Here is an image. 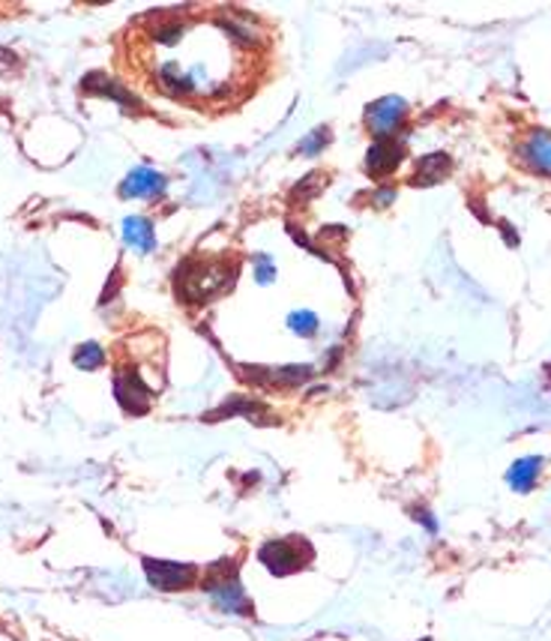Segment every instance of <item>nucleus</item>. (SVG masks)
<instances>
[{
  "mask_svg": "<svg viewBox=\"0 0 551 641\" xmlns=\"http://www.w3.org/2000/svg\"><path fill=\"white\" fill-rule=\"evenodd\" d=\"M542 471V458L540 456H528L519 458L510 471H507V483H510L516 492H531L537 477H540Z\"/></svg>",
  "mask_w": 551,
  "mask_h": 641,
  "instance_id": "nucleus-11",
  "label": "nucleus"
},
{
  "mask_svg": "<svg viewBox=\"0 0 551 641\" xmlns=\"http://www.w3.org/2000/svg\"><path fill=\"white\" fill-rule=\"evenodd\" d=\"M114 396H117L126 414H147L150 399H154V387H147L135 369H123L114 375Z\"/></svg>",
  "mask_w": 551,
  "mask_h": 641,
  "instance_id": "nucleus-5",
  "label": "nucleus"
},
{
  "mask_svg": "<svg viewBox=\"0 0 551 641\" xmlns=\"http://www.w3.org/2000/svg\"><path fill=\"white\" fill-rule=\"evenodd\" d=\"M318 316L315 312H309V309H303V312H294V316H288V327L294 330L297 337H315L318 333Z\"/></svg>",
  "mask_w": 551,
  "mask_h": 641,
  "instance_id": "nucleus-14",
  "label": "nucleus"
},
{
  "mask_svg": "<svg viewBox=\"0 0 551 641\" xmlns=\"http://www.w3.org/2000/svg\"><path fill=\"white\" fill-rule=\"evenodd\" d=\"M205 591L210 593V600L219 611H228V614H249L252 611V602L237 579L235 560H219L205 572Z\"/></svg>",
  "mask_w": 551,
  "mask_h": 641,
  "instance_id": "nucleus-1",
  "label": "nucleus"
},
{
  "mask_svg": "<svg viewBox=\"0 0 551 641\" xmlns=\"http://www.w3.org/2000/svg\"><path fill=\"white\" fill-rule=\"evenodd\" d=\"M252 265H256L258 286H270V282L276 279L273 258H270V255H256V258H252Z\"/></svg>",
  "mask_w": 551,
  "mask_h": 641,
  "instance_id": "nucleus-16",
  "label": "nucleus"
},
{
  "mask_svg": "<svg viewBox=\"0 0 551 641\" xmlns=\"http://www.w3.org/2000/svg\"><path fill=\"white\" fill-rule=\"evenodd\" d=\"M393 198H396V193H393V189H381L378 198H375V201H378V204H389V201H393Z\"/></svg>",
  "mask_w": 551,
  "mask_h": 641,
  "instance_id": "nucleus-17",
  "label": "nucleus"
},
{
  "mask_svg": "<svg viewBox=\"0 0 551 641\" xmlns=\"http://www.w3.org/2000/svg\"><path fill=\"white\" fill-rule=\"evenodd\" d=\"M330 142V130L328 126H318L315 133L306 135L303 142H300V153H306V156H315V153H321V147Z\"/></svg>",
  "mask_w": 551,
  "mask_h": 641,
  "instance_id": "nucleus-15",
  "label": "nucleus"
},
{
  "mask_svg": "<svg viewBox=\"0 0 551 641\" xmlns=\"http://www.w3.org/2000/svg\"><path fill=\"white\" fill-rule=\"evenodd\" d=\"M144 572L156 591H186L198 579V570L193 564H177V560L144 558Z\"/></svg>",
  "mask_w": 551,
  "mask_h": 641,
  "instance_id": "nucleus-4",
  "label": "nucleus"
},
{
  "mask_svg": "<svg viewBox=\"0 0 551 641\" xmlns=\"http://www.w3.org/2000/svg\"><path fill=\"white\" fill-rule=\"evenodd\" d=\"M524 159L542 174H551V133H533L524 144Z\"/></svg>",
  "mask_w": 551,
  "mask_h": 641,
  "instance_id": "nucleus-12",
  "label": "nucleus"
},
{
  "mask_svg": "<svg viewBox=\"0 0 551 641\" xmlns=\"http://www.w3.org/2000/svg\"><path fill=\"white\" fill-rule=\"evenodd\" d=\"M165 193V177L154 168H135L121 184L123 198H156Z\"/></svg>",
  "mask_w": 551,
  "mask_h": 641,
  "instance_id": "nucleus-7",
  "label": "nucleus"
},
{
  "mask_svg": "<svg viewBox=\"0 0 551 641\" xmlns=\"http://www.w3.org/2000/svg\"><path fill=\"white\" fill-rule=\"evenodd\" d=\"M449 168H453V159H449L447 153H429V156H423L417 163V174L410 177V184L435 186L444 177H449Z\"/></svg>",
  "mask_w": 551,
  "mask_h": 641,
  "instance_id": "nucleus-9",
  "label": "nucleus"
},
{
  "mask_svg": "<svg viewBox=\"0 0 551 641\" xmlns=\"http://www.w3.org/2000/svg\"><path fill=\"white\" fill-rule=\"evenodd\" d=\"M402 156H405V147H402V144L389 142V138H378L366 153L368 174L387 177V174L396 172V165L402 163Z\"/></svg>",
  "mask_w": 551,
  "mask_h": 641,
  "instance_id": "nucleus-8",
  "label": "nucleus"
},
{
  "mask_svg": "<svg viewBox=\"0 0 551 641\" xmlns=\"http://www.w3.org/2000/svg\"><path fill=\"white\" fill-rule=\"evenodd\" d=\"M123 240H126V246L138 249V252H150L156 246V235L150 219H144V216H129V219H123Z\"/></svg>",
  "mask_w": 551,
  "mask_h": 641,
  "instance_id": "nucleus-10",
  "label": "nucleus"
},
{
  "mask_svg": "<svg viewBox=\"0 0 551 641\" xmlns=\"http://www.w3.org/2000/svg\"><path fill=\"white\" fill-rule=\"evenodd\" d=\"M72 363H75L79 369H100L105 363V351L96 345V342H84V345L75 348Z\"/></svg>",
  "mask_w": 551,
  "mask_h": 641,
  "instance_id": "nucleus-13",
  "label": "nucleus"
},
{
  "mask_svg": "<svg viewBox=\"0 0 551 641\" xmlns=\"http://www.w3.org/2000/svg\"><path fill=\"white\" fill-rule=\"evenodd\" d=\"M405 117H408V102L402 96H384L366 108V126L378 138H389L405 123Z\"/></svg>",
  "mask_w": 551,
  "mask_h": 641,
  "instance_id": "nucleus-6",
  "label": "nucleus"
},
{
  "mask_svg": "<svg viewBox=\"0 0 551 641\" xmlns=\"http://www.w3.org/2000/svg\"><path fill=\"white\" fill-rule=\"evenodd\" d=\"M258 558L273 576H291V572L303 570L309 560H312V546L306 540H270L261 546Z\"/></svg>",
  "mask_w": 551,
  "mask_h": 641,
  "instance_id": "nucleus-2",
  "label": "nucleus"
},
{
  "mask_svg": "<svg viewBox=\"0 0 551 641\" xmlns=\"http://www.w3.org/2000/svg\"><path fill=\"white\" fill-rule=\"evenodd\" d=\"M231 279L235 273H228L222 267L214 265H201V267H186L184 282H177L180 288V294L186 300H193V303H205L210 297L222 294L225 286H231Z\"/></svg>",
  "mask_w": 551,
  "mask_h": 641,
  "instance_id": "nucleus-3",
  "label": "nucleus"
}]
</instances>
